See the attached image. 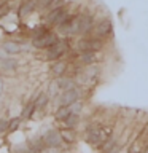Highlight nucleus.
Returning a JSON list of instances; mask_svg holds the SVG:
<instances>
[{
	"mask_svg": "<svg viewBox=\"0 0 148 153\" xmlns=\"http://www.w3.org/2000/svg\"><path fill=\"white\" fill-rule=\"evenodd\" d=\"M72 48V42H70V37H61V40L56 43V45H53L50 48H46L45 51V61L48 62H53V61H57V59H62L67 51H69Z\"/></svg>",
	"mask_w": 148,
	"mask_h": 153,
	"instance_id": "nucleus-1",
	"label": "nucleus"
},
{
	"mask_svg": "<svg viewBox=\"0 0 148 153\" xmlns=\"http://www.w3.org/2000/svg\"><path fill=\"white\" fill-rule=\"evenodd\" d=\"M59 40H61L59 33H57L54 29H50V30H46L43 35L37 37V38H32L30 45H32V48H35V50H41L43 51V50H46V48L56 45Z\"/></svg>",
	"mask_w": 148,
	"mask_h": 153,
	"instance_id": "nucleus-2",
	"label": "nucleus"
},
{
	"mask_svg": "<svg viewBox=\"0 0 148 153\" xmlns=\"http://www.w3.org/2000/svg\"><path fill=\"white\" fill-rule=\"evenodd\" d=\"M110 131L108 129H102L99 126H89L88 131H86V137H88V142L92 143V145H102V142L108 137Z\"/></svg>",
	"mask_w": 148,
	"mask_h": 153,
	"instance_id": "nucleus-3",
	"label": "nucleus"
},
{
	"mask_svg": "<svg viewBox=\"0 0 148 153\" xmlns=\"http://www.w3.org/2000/svg\"><path fill=\"white\" fill-rule=\"evenodd\" d=\"M112 32H113V24L110 19H102V21H99L97 24H94V27H92V32L89 33L88 37H97V38H107L108 35H112Z\"/></svg>",
	"mask_w": 148,
	"mask_h": 153,
	"instance_id": "nucleus-4",
	"label": "nucleus"
},
{
	"mask_svg": "<svg viewBox=\"0 0 148 153\" xmlns=\"http://www.w3.org/2000/svg\"><path fill=\"white\" fill-rule=\"evenodd\" d=\"M94 18L92 14L89 13H80V33L78 35L81 37H88L91 32H92V27H94Z\"/></svg>",
	"mask_w": 148,
	"mask_h": 153,
	"instance_id": "nucleus-5",
	"label": "nucleus"
},
{
	"mask_svg": "<svg viewBox=\"0 0 148 153\" xmlns=\"http://www.w3.org/2000/svg\"><path fill=\"white\" fill-rule=\"evenodd\" d=\"M76 99H80V91H78V86L72 89H65L57 96V104L59 105H70L73 104Z\"/></svg>",
	"mask_w": 148,
	"mask_h": 153,
	"instance_id": "nucleus-6",
	"label": "nucleus"
},
{
	"mask_svg": "<svg viewBox=\"0 0 148 153\" xmlns=\"http://www.w3.org/2000/svg\"><path fill=\"white\" fill-rule=\"evenodd\" d=\"M43 142L46 147H61L62 139H61V132L59 129H50L43 134Z\"/></svg>",
	"mask_w": 148,
	"mask_h": 153,
	"instance_id": "nucleus-7",
	"label": "nucleus"
},
{
	"mask_svg": "<svg viewBox=\"0 0 148 153\" xmlns=\"http://www.w3.org/2000/svg\"><path fill=\"white\" fill-rule=\"evenodd\" d=\"M67 69H69V61L62 57V59L53 61V64L50 67V72H51V75L54 76V78H57V76H64Z\"/></svg>",
	"mask_w": 148,
	"mask_h": 153,
	"instance_id": "nucleus-8",
	"label": "nucleus"
},
{
	"mask_svg": "<svg viewBox=\"0 0 148 153\" xmlns=\"http://www.w3.org/2000/svg\"><path fill=\"white\" fill-rule=\"evenodd\" d=\"M37 2L38 0H24L18 8V18H26L32 14L37 10Z\"/></svg>",
	"mask_w": 148,
	"mask_h": 153,
	"instance_id": "nucleus-9",
	"label": "nucleus"
},
{
	"mask_svg": "<svg viewBox=\"0 0 148 153\" xmlns=\"http://www.w3.org/2000/svg\"><path fill=\"white\" fill-rule=\"evenodd\" d=\"M78 64L83 65V67H88V65H94L97 62V53H92V51H88V53H80L78 54Z\"/></svg>",
	"mask_w": 148,
	"mask_h": 153,
	"instance_id": "nucleus-10",
	"label": "nucleus"
},
{
	"mask_svg": "<svg viewBox=\"0 0 148 153\" xmlns=\"http://www.w3.org/2000/svg\"><path fill=\"white\" fill-rule=\"evenodd\" d=\"M0 46L3 48L8 56H16V54H19V53H22L21 51V43H18L14 40H5V42H2Z\"/></svg>",
	"mask_w": 148,
	"mask_h": 153,
	"instance_id": "nucleus-11",
	"label": "nucleus"
},
{
	"mask_svg": "<svg viewBox=\"0 0 148 153\" xmlns=\"http://www.w3.org/2000/svg\"><path fill=\"white\" fill-rule=\"evenodd\" d=\"M27 147V153H41L43 148H45V142H43V137H37V139H30L26 143Z\"/></svg>",
	"mask_w": 148,
	"mask_h": 153,
	"instance_id": "nucleus-12",
	"label": "nucleus"
},
{
	"mask_svg": "<svg viewBox=\"0 0 148 153\" xmlns=\"http://www.w3.org/2000/svg\"><path fill=\"white\" fill-rule=\"evenodd\" d=\"M56 80V83L57 86H59V89L61 91H65V89H72V88H75L76 83H75V78H72V76H57Z\"/></svg>",
	"mask_w": 148,
	"mask_h": 153,
	"instance_id": "nucleus-13",
	"label": "nucleus"
},
{
	"mask_svg": "<svg viewBox=\"0 0 148 153\" xmlns=\"http://www.w3.org/2000/svg\"><path fill=\"white\" fill-rule=\"evenodd\" d=\"M18 65H19V62H18V59H16L14 56H7L5 59L0 61V67H2L5 72H13V70H16Z\"/></svg>",
	"mask_w": 148,
	"mask_h": 153,
	"instance_id": "nucleus-14",
	"label": "nucleus"
},
{
	"mask_svg": "<svg viewBox=\"0 0 148 153\" xmlns=\"http://www.w3.org/2000/svg\"><path fill=\"white\" fill-rule=\"evenodd\" d=\"M50 29H51V27L48 26L46 22H43V24H38V26H35V27H33L30 32L27 33V35H29V42H30L32 38H37V37L43 35V33H45L46 30H50Z\"/></svg>",
	"mask_w": 148,
	"mask_h": 153,
	"instance_id": "nucleus-15",
	"label": "nucleus"
},
{
	"mask_svg": "<svg viewBox=\"0 0 148 153\" xmlns=\"http://www.w3.org/2000/svg\"><path fill=\"white\" fill-rule=\"evenodd\" d=\"M33 104H35V110H40V112H43V110H45V107L50 104V97H48L46 93H40V94L37 96V99H33Z\"/></svg>",
	"mask_w": 148,
	"mask_h": 153,
	"instance_id": "nucleus-16",
	"label": "nucleus"
},
{
	"mask_svg": "<svg viewBox=\"0 0 148 153\" xmlns=\"http://www.w3.org/2000/svg\"><path fill=\"white\" fill-rule=\"evenodd\" d=\"M64 123H65L67 129H75L76 126H78V123H80V115L78 113H70L69 117L64 120Z\"/></svg>",
	"mask_w": 148,
	"mask_h": 153,
	"instance_id": "nucleus-17",
	"label": "nucleus"
},
{
	"mask_svg": "<svg viewBox=\"0 0 148 153\" xmlns=\"http://www.w3.org/2000/svg\"><path fill=\"white\" fill-rule=\"evenodd\" d=\"M61 139L62 142H67V143H73L75 142V131L73 129H61Z\"/></svg>",
	"mask_w": 148,
	"mask_h": 153,
	"instance_id": "nucleus-18",
	"label": "nucleus"
},
{
	"mask_svg": "<svg viewBox=\"0 0 148 153\" xmlns=\"http://www.w3.org/2000/svg\"><path fill=\"white\" fill-rule=\"evenodd\" d=\"M33 113H35V104H33V100H32V102H29V104L24 105V108L21 112V118L29 120V118L33 117Z\"/></svg>",
	"mask_w": 148,
	"mask_h": 153,
	"instance_id": "nucleus-19",
	"label": "nucleus"
},
{
	"mask_svg": "<svg viewBox=\"0 0 148 153\" xmlns=\"http://www.w3.org/2000/svg\"><path fill=\"white\" fill-rule=\"evenodd\" d=\"M72 112H70V107L69 105H59L56 110V120H59V121H64V120L69 117Z\"/></svg>",
	"mask_w": 148,
	"mask_h": 153,
	"instance_id": "nucleus-20",
	"label": "nucleus"
},
{
	"mask_svg": "<svg viewBox=\"0 0 148 153\" xmlns=\"http://www.w3.org/2000/svg\"><path fill=\"white\" fill-rule=\"evenodd\" d=\"M116 145V139L115 137H107L105 140L102 142V145H100V148H102V152L107 153L108 150H112V148Z\"/></svg>",
	"mask_w": 148,
	"mask_h": 153,
	"instance_id": "nucleus-21",
	"label": "nucleus"
},
{
	"mask_svg": "<svg viewBox=\"0 0 148 153\" xmlns=\"http://www.w3.org/2000/svg\"><path fill=\"white\" fill-rule=\"evenodd\" d=\"M64 5H67V0H51V3L48 5V8L45 10V13L46 11H53V10H57V8H62ZM43 13V14H45Z\"/></svg>",
	"mask_w": 148,
	"mask_h": 153,
	"instance_id": "nucleus-22",
	"label": "nucleus"
},
{
	"mask_svg": "<svg viewBox=\"0 0 148 153\" xmlns=\"http://www.w3.org/2000/svg\"><path fill=\"white\" fill-rule=\"evenodd\" d=\"M21 120H22L21 117H14V118H11V120L8 121V129H7V131H10V132L16 131V129L21 126Z\"/></svg>",
	"mask_w": 148,
	"mask_h": 153,
	"instance_id": "nucleus-23",
	"label": "nucleus"
},
{
	"mask_svg": "<svg viewBox=\"0 0 148 153\" xmlns=\"http://www.w3.org/2000/svg\"><path fill=\"white\" fill-rule=\"evenodd\" d=\"M57 91H59V86H57L56 83V80H53L51 81V85H50V88H48V97H56V94H57Z\"/></svg>",
	"mask_w": 148,
	"mask_h": 153,
	"instance_id": "nucleus-24",
	"label": "nucleus"
},
{
	"mask_svg": "<svg viewBox=\"0 0 148 153\" xmlns=\"http://www.w3.org/2000/svg\"><path fill=\"white\" fill-rule=\"evenodd\" d=\"M69 107H70V112H72V113H80L81 110H83V102H81L80 99H76L73 104L69 105Z\"/></svg>",
	"mask_w": 148,
	"mask_h": 153,
	"instance_id": "nucleus-25",
	"label": "nucleus"
},
{
	"mask_svg": "<svg viewBox=\"0 0 148 153\" xmlns=\"http://www.w3.org/2000/svg\"><path fill=\"white\" fill-rule=\"evenodd\" d=\"M50 3H51V0H38V2H37V10L45 13V10L48 8V5H50Z\"/></svg>",
	"mask_w": 148,
	"mask_h": 153,
	"instance_id": "nucleus-26",
	"label": "nucleus"
},
{
	"mask_svg": "<svg viewBox=\"0 0 148 153\" xmlns=\"http://www.w3.org/2000/svg\"><path fill=\"white\" fill-rule=\"evenodd\" d=\"M41 153H61V147H45Z\"/></svg>",
	"mask_w": 148,
	"mask_h": 153,
	"instance_id": "nucleus-27",
	"label": "nucleus"
},
{
	"mask_svg": "<svg viewBox=\"0 0 148 153\" xmlns=\"http://www.w3.org/2000/svg\"><path fill=\"white\" fill-rule=\"evenodd\" d=\"M7 129H8V120L0 118V134H3Z\"/></svg>",
	"mask_w": 148,
	"mask_h": 153,
	"instance_id": "nucleus-28",
	"label": "nucleus"
},
{
	"mask_svg": "<svg viewBox=\"0 0 148 153\" xmlns=\"http://www.w3.org/2000/svg\"><path fill=\"white\" fill-rule=\"evenodd\" d=\"M8 13H10V5H8V3H5L3 7H0V18L7 16Z\"/></svg>",
	"mask_w": 148,
	"mask_h": 153,
	"instance_id": "nucleus-29",
	"label": "nucleus"
},
{
	"mask_svg": "<svg viewBox=\"0 0 148 153\" xmlns=\"http://www.w3.org/2000/svg\"><path fill=\"white\" fill-rule=\"evenodd\" d=\"M8 54H7V53H5V50H3V48L2 46H0V61H2V59H5V57H7Z\"/></svg>",
	"mask_w": 148,
	"mask_h": 153,
	"instance_id": "nucleus-30",
	"label": "nucleus"
},
{
	"mask_svg": "<svg viewBox=\"0 0 148 153\" xmlns=\"http://www.w3.org/2000/svg\"><path fill=\"white\" fill-rule=\"evenodd\" d=\"M5 3H8V0H0V7H3Z\"/></svg>",
	"mask_w": 148,
	"mask_h": 153,
	"instance_id": "nucleus-31",
	"label": "nucleus"
},
{
	"mask_svg": "<svg viewBox=\"0 0 148 153\" xmlns=\"http://www.w3.org/2000/svg\"><path fill=\"white\" fill-rule=\"evenodd\" d=\"M143 153H148V147H147V150H145V152H143Z\"/></svg>",
	"mask_w": 148,
	"mask_h": 153,
	"instance_id": "nucleus-32",
	"label": "nucleus"
}]
</instances>
